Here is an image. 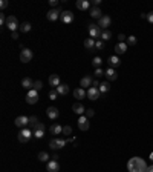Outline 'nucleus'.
Here are the masks:
<instances>
[{
  "label": "nucleus",
  "mask_w": 153,
  "mask_h": 172,
  "mask_svg": "<svg viewBox=\"0 0 153 172\" xmlns=\"http://www.w3.org/2000/svg\"><path fill=\"white\" fill-rule=\"evenodd\" d=\"M107 63H109V68H114V69L121 65V62H119V58H118L116 55H110V57L107 58Z\"/></svg>",
  "instance_id": "aec40b11"
},
{
  "label": "nucleus",
  "mask_w": 153,
  "mask_h": 172,
  "mask_svg": "<svg viewBox=\"0 0 153 172\" xmlns=\"http://www.w3.org/2000/svg\"><path fill=\"white\" fill-rule=\"evenodd\" d=\"M126 39H127V37H126L124 34H119V36H118V40H119L121 43H124V40H126Z\"/></svg>",
  "instance_id": "de8ad7c7"
},
{
  "label": "nucleus",
  "mask_w": 153,
  "mask_h": 172,
  "mask_svg": "<svg viewBox=\"0 0 153 172\" xmlns=\"http://www.w3.org/2000/svg\"><path fill=\"white\" fill-rule=\"evenodd\" d=\"M98 89H100V92H101V94H104V92H107V91L110 89V85H109V82H104V83H101V85H100V88H98Z\"/></svg>",
  "instance_id": "7c9ffc66"
},
{
  "label": "nucleus",
  "mask_w": 153,
  "mask_h": 172,
  "mask_svg": "<svg viewBox=\"0 0 153 172\" xmlns=\"http://www.w3.org/2000/svg\"><path fill=\"white\" fill-rule=\"evenodd\" d=\"M49 131H51V134H52V135H60V134H63V126H60V125L54 123V125L49 128Z\"/></svg>",
  "instance_id": "a878e982"
},
{
  "label": "nucleus",
  "mask_w": 153,
  "mask_h": 172,
  "mask_svg": "<svg viewBox=\"0 0 153 172\" xmlns=\"http://www.w3.org/2000/svg\"><path fill=\"white\" fill-rule=\"evenodd\" d=\"M15 126L17 128H20V129H23V128H26L28 125H29V117H26V115H20V117H17L15 118Z\"/></svg>",
  "instance_id": "1a4fd4ad"
},
{
  "label": "nucleus",
  "mask_w": 153,
  "mask_h": 172,
  "mask_svg": "<svg viewBox=\"0 0 153 172\" xmlns=\"http://www.w3.org/2000/svg\"><path fill=\"white\" fill-rule=\"evenodd\" d=\"M86 95H87V92H86L83 88H76V89H74V97H75L76 100H83Z\"/></svg>",
  "instance_id": "4be33fe9"
},
{
  "label": "nucleus",
  "mask_w": 153,
  "mask_h": 172,
  "mask_svg": "<svg viewBox=\"0 0 153 172\" xmlns=\"http://www.w3.org/2000/svg\"><path fill=\"white\" fill-rule=\"evenodd\" d=\"M60 20H61L63 23H66V25L72 23V22H74V12H71V11H63Z\"/></svg>",
  "instance_id": "9d476101"
},
{
  "label": "nucleus",
  "mask_w": 153,
  "mask_h": 172,
  "mask_svg": "<svg viewBox=\"0 0 153 172\" xmlns=\"http://www.w3.org/2000/svg\"><path fill=\"white\" fill-rule=\"evenodd\" d=\"M101 63H103V58H101V57H95V58L92 60L93 68H100V66H101Z\"/></svg>",
  "instance_id": "473e14b6"
},
{
  "label": "nucleus",
  "mask_w": 153,
  "mask_h": 172,
  "mask_svg": "<svg viewBox=\"0 0 153 172\" xmlns=\"http://www.w3.org/2000/svg\"><path fill=\"white\" fill-rule=\"evenodd\" d=\"M41 88H43V83H41L40 80H35V82H34V89H35V91H40Z\"/></svg>",
  "instance_id": "ea45409f"
},
{
  "label": "nucleus",
  "mask_w": 153,
  "mask_h": 172,
  "mask_svg": "<svg viewBox=\"0 0 153 172\" xmlns=\"http://www.w3.org/2000/svg\"><path fill=\"white\" fill-rule=\"evenodd\" d=\"M72 111H74L75 114H78V115H84V114H86V108H84L83 103H80V101H76V103L72 105Z\"/></svg>",
  "instance_id": "dca6fc26"
},
{
  "label": "nucleus",
  "mask_w": 153,
  "mask_h": 172,
  "mask_svg": "<svg viewBox=\"0 0 153 172\" xmlns=\"http://www.w3.org/2000/svg\"><path fill=\"white\" fill-rule=\"evenodd\" d=\"M100 3H101V0H93V2H92V5H93V6H98Z\"/></svg>",
  "instance_id": "603ef678"
},
{
  "label": "nucleus",
  "mask_w": 153,
  "mask_h": 172,
  "mask_svg": "<svg viewBox=\"0 0 153 172\" xmlns=\"http://www.w3.org/2000/svg\"><path fill=\"white\" fill-rule=\"evenodd\" d=\"M89 118L86 117V115H80V118H78V128L80 131H87L89 129Z\"/></svg>",
  "instance_id": "ddd939ff"
},
{
  "label": "nucleus",
  "mask_w": 153,
  "mask_h": 172,
  "mask_svg": "<svg viewBox=\"0 0 153 172\" xmlns=\"http://www.w3.org/2000/svg\"><path fill=\"white\" fill-rule=\"evenodd\" d=\"M49 100H57V97H58V92H57V89H52V91H49Z\"/></svg>",
  "instance_id": "c9c22d12"
},
{
  "label": "nucleus",
  "mask_w": 153,
  "mask_h": 172,
  "mask_svg": "<svg viewBox=\"0 0 153 172\" xmlns=\"http://www.w3.org/2000/svg\"><path fill=\"white\" fill-rule=\"evenodd\" d=\"M101 75H104V71H103L101 68H97V69H95V77L98 79V77H101Z\"/></svg>",
  "instance_id": "a19ab883"
},
{
  "label": "nucleus",
  "mask_w": 153,
  "mask_h": 172,
  "mask_svg": "<svg viewBox=\"0 0 153 172\" xmlns=\"http://www.w3.org/2000/svg\"><path fill=\"white\" fill-rule=\"evenodd\" d=\"M43 135H44V129H34V137L35 138H43Z\"/></svg>",
  "instance_id": "f704fd0d"
},
{
  "label": "nucleus",
  "mask_w": 153,
  "mask_h": 172,
  "mask_svg": "<svg viewBox=\"0 0 153 172\" xmlns=\"http://www.w3.org/2000/svg\"><path fill=\"white\" fill-rule=\"evenodd\" d=\"M89 11H90L89 14H90V17H92V19H98V20H100V19L103 17V11H101L98 6H92Z\"/></svg>",
  "instance_id": "f3484780"
},
{
  "label": "nucleus",
  "mask_w": 153,
  "mask_h": 172,
  "mask_svg": "<svg viewBox=\"0 0 153 172\" xmlns=\"http://www.w3.org/2000/svg\"><path fill=\"white\" fill-rule=\"evenodd\" d=\"M95 48L97 49H104V42L103 40H97L95 42Z\"/></svg>",
  "instance_id": "58836bf2"
},
{
  "label": "nucleus",
  "mask_w": 153,
  "mask_h": 172,
  "mask_svg": "<svg viewBox=\"0 0 153 172\" xmlns=\"http://www.w3.org/2000/svg\"><path fill=\"white\" fill-rule=\"evenodd\" d=\"M110 37H112V32H110L109 29L103 31V34H101V40H103V42H107V40H110Z\"/></svg>",
  "instance_id": "c756f323"
},
{
  "label": "nucleus",
  "mask_w": 153,
  "mask_h": 172,
  "mask_svg": "<svg viewBox=\"0 0 153 172\" xmlns=\"http://www.w3.org/2000/svg\"><path fill=\"white\" fill-rule=\"evenodd\" d=\"M127 43H121V42H118L116 45H115V52L116 54H124L126 51H127Z\"/></svg>",
  "instance_id": "5701e85b"
},
{
  "label": "nucleus",
  "mask_w": 153,
  "mask_h": 172,
  "mask_svg": "<svg viewBox=\"0 0 153 172\" xmlns=\"http://www.w3.org/2000/svg\"><path fill=\"white\" fill-rule=\"evenodd\" d=\"M55 89H57L58 95H68V94H69V85L61 83V85L58 86V88H55Z\"/></svg>",
  "instance_id": "bb28decb"
},
{
  "label": "nucleus",
  "mask_w": 153,
  "mask_h": 172,
  "mask_svg": "<svg viewBox=\"0 0 153 172\" xmlns=\"http://www.w3.org/2000/svg\"><path fill=\"white\" fill-rule=\"evenodd\" d=\"M87 31H89V36H90V39H93V40H98V39H101V34H103V31H101V28H100L98 25H95V23H90V25L87 26Z\"/></svg>",
  "instance_id": "7ed1b4c3"
},
{
  "label": "nucleus",
  "mask_w": 153,
  "mask_h": 172,
  "mask_svg": "<svg viewBox=\"0 0 153 172\" xmlns=\"http://www.w3.org/2000/svg\"><path fill=\"white\" fill-rule=\"evenodd\" d=\"M76 8L80 11H86V9L90 8V2H87V0H78L76 2Z\"/></svg>",
  "instance_id": "393cba45"
},
{
  "label": "nucleus",
  "mask_w": 153,
  "mask_h": 172,
  "mask_svg": "<svg viewBox=\"0 0 153 172\" xmlns=\"http://www.w3.org/2000/svg\"><path fill=\"white\" fill-rule=\"evenodd\" d=\"M49 5H51L52 8H55V6L58 5V0H49Z\"/></svg>",
  "instance_id": "49530a36"
},
{
  "label": "nucleus",
  "mask_w": 153,
  "mask_h": 172,
  "mask_svg": "<svg viewBox=\"0 0 153 172\" xmlns=\"http://www.w3.org/2000/svg\"><path fill=\"white\" fill-rule=\"evenodd\" d=\"M32 57H34V52H32L31 49L22 48V52H20V60H22V63H29V62L32 60Z\"/></svg>",
  "instance_id": "0eeeda50"
},
{
  "label": "nucleus",
  "mask_w": 153,
  "mask_h": 172,
  "mask_svg": "<svg viewBox=\"0 0 153 172\" xmlns=\"http://www.w3.org/2000/svg\"><path fill=\"white\" fill-rule=\"evenodd\" d=\"M11 37H12V40H17V39H19V32H17V31H15V32H12V34H11Z\"/></svg>",
  "instance_id": "09e8293b"
},
{
  "label": "nucleus",
  "mask_w": 153,
  "mask_h": 172,
  "mask_svg": "<svg viewBox=\"0 0 153 172\" xmlns=\"http://www.w3.org/2000/svg\"><path fill=\"white\" fill-rule=\"evenodd\" d=\"M22 86H23L25 89H28V91L34 89V82H32V79H29V77H25V79L22 80Z\"/></svg>",
  "instance_id": "b1692460"
},
{
  "label": "nucleus",
  "mask_w": 153,
  "mask_h": 172,
  "mask_svg": "<svg viewBox=\"0 0 153 172\" xmlns=\"http://www.w3.org/2000/svg\"><path fill=\"white\" fill-rule=\"evenodd\" d=\"M0 25H6V17H5L3 12L0 14Z\"/></svg>",
  "instance_id": "37998d69"
},
{
  "label": "nucleus",
  "mask_w": 153,
  "mask_h": 172,
  "mask_svg": "<svg viewBox=\"0 0 153 172\" xmlns=\"http://www.w3.org/2000/svg\"><path fill=\"white\" fill-rule=\"evenodd\" d=\"M32 29V25L29 23V22H23L22 25H20V31L22 32H29Z\"/></svg>",
  "instance_id": "cd10ccee"
},
{
  "label": "nucleus",
  "mask_w": 153,
  "mask_h": 172,
  "mask_svg": "<svg viewBox=\"0 0 153 172\" xmlns=\"http://www.w3.org/2000/svg\"><path fill=\"white\" fill-rule=\"evenodd\" d=\"M110 23H112V19H110L109 15H103V17L98 20V26H100L101 29H104V31L110 26Z\"/></svg>",
  "instance_id": "9b49d317"
},
{
  "label": "nucleus",
  "mask_w": 153,
  "mask_h": 172,
  "mask_svg": "<svg viewBox=\"0 0 153 172\" xmlns=\"http://www.w3.org/2000/svg\"><path fill=\"white\" fill-rule=\"evenodd\" d=\"M100 85H101V83H100L97 79H95V80H93V83H92V86H93V88H100Z\"/></svg>",
  "instance_id": "8fccbe9b"
},
{
  "label": "nucleus",
  "mask_w": 153,
  "mask_h": 172,
  "mask_svg": "<svg viewBox=\"0 0 153 172\" xmlns=\"http://www.w3.org/2000/svg\"><path fill=\"white\" fill-rule=\"evenodd\" d=\"M6 28H8L9 31H12V32H15L17 29H20V23H19L17 17H14V15L6 17Z\"/></svg>",
  "instance_id": "39448f33"
},
{
  "label": "nucleus",
  "mask_w": 153,
  "mask_h": 172,
  "mask_svg": "<svg viewBox=\"0 0 153 172\" xmlns=\"http://www.w3.org/2000/svg\"><path fill=\"white\" fill-rule=\"evenodd\" d=\"M49 85L54 86V88H58V86L61 85V82H60V77H58V74H52V75L49 77Z\"/></svg>",
  "instance_id": "412c9836"
},
{
  "label": "nucleus",
  "mask_w": 153,
  "mask_h": 172,
  "mask_svg": "<svg viewBox=\"0 0 153 172\" xmlns=\"http://www.w3.org/2000/svg\"><path fill=\"white\" fill-rule=\"evenodd\" d=\"M60 171V165L57 160H51L48 161V172H58Z\"/></svg>",
  "instance_id": "6ab92c4d"
},
{
  "label": "nucleus",
  "mask_w": 153,
  "mask_h": 172,
  "mask_svg": "<svg viewBox=\"0 0 153 172\" xmlns=\"http://www.w3.org/2000/svg\"><path fill=\"white\" fill-rule=\"evenodd\" d=\"M63 134H64V135H71V134H72V126H71V125L63 126Z\"/></svg>",
  "instance_id": "4c0bfd02"
},
{
  "label": "nucleus",
  "mask_w": 153,
  "mask_h": 172,
  "mask_svg": "<svg viewBox=\"0 0 153 172\" xmlns=\"http://www.w3.org/2000/svg\"><path fill=\"white\" fill-rule=\"evenodd\" d=\"M127 45H130V46L136 45V37H135V36H129V37H127Z\"/></svg>",
  "instance_id": "e433bc0d"
},
{
  "label": "nucleus",
  "mask_w": 153,
  "mask_h": 172,
  "mask_svg": "<svg viewBox=\"0 0 153 172\" xmlns=\"http://www.w3.org/2000/svg\"><path fill=\"white\" fill-rule=\"evenodd\" d=\"M38 160H40V161H46V160H49V154L44 152V151H41V152L38 154Z\"/></svg>",
  "instance_id": "72a5a7b5"
},
{
  "label": "nucleus",
  "mask_w": 153,
  "mask_h": 172,
  "mask_svg": "<svg viewBox=\"0 0 153 172\" xmlns=\"http://www.w3.org/2000/svg\"><path fill=\"white\" fill-rule=\"evenodd\" d=\"M104 75H106V79L109 80V82H114L118 79V74H116V71H115L114 68H107V69H104Z\"/></svg>",
  "instance_id": "2eb2a0df"
},
{
  "label": "nucleus",
  "mask_w": 153,
  "mask_h": 172,
  "mask_svg": "<svg viewBox=\"0 0 153 172\" xmlns=\"http://www.w3.org/2000/svg\"><path fill=\"white\" fill-rule=\"evenodd\" d=\"M100 89L98 88H93V86H90L89 89H87V98L89 100H98L100 98Z\"/></svg>",
  "instance_id": "f8f14e48"
},
{
  "label": "nucleus",
  "mask_w": 153,
  "mask_h": 172,
  "mask_svg": "<svg viewBox=\"0 0 153 172\" xmlns=\"http://www.w3.org/2000/svg\"><path fill=\"white\" fill-rule=\"evenodd\" d=\"M46 114H48V117H49L51 120H55V118H58L60 111H58V108H55V106H49V108L46 109Z\"/></svg>",
  "instance_id": "4468645a"
},
{
  "label": "nucleus",
  "mask_w": 153,
  "mask_h": 172,
  "mask_svg": "<svg viewBox=\"0 0 153 172\" xmlns=\"http://www.w3.org/2000/svg\"><path fill=\"white\" fill-rule=\"evenodd\" d=\"M95 42H97V40H93V39H90V37L86 39V40H84V48H86V49H93V48H95Z\"/></svg>",
  "instance_id": "c85d7f7f"
},
{
  "label": "nucleus",
  "mask_w": 153,
  "mask_h": 172,
  "mask_svg": "<svg viewBox=\"0 0 153 172\" xmlns=\"http://www.w3.org/2000/svg\"><path fill=\"white\" fill-rule=\"evenodd\" d=\"M34 135V131L29 128H23L20 129V132H19V135H17V138H19V141L20 143H28L29 140H31V137Z\"/></svg>",
  "instance_id": "f03ea898"
},
{
  "label": "nucleus",
  "mask_w": 153,
  "mask_h": 172,
  "mask_svg": "<svg viewBox=\"0 0 153 172\" xmlns=\"http://www.w3.org/2000/svg\"><path fill=\"white\" fill-rule=\"evenodd\" d=\"M37 123H38V118L35 117V115L29 117V125H28L29 128H31V129H34V128H35V125H37Z\"/></svg>",
  "instance_id": "2f4dec72"
},
{
  "label": "nucleus",
  "mask_w": 153,
  "mask_h": 172,
  "mask_svg": "<svg viewBox=\"0 0 153 172\" xmlns=\"http://www.w3.org/2000/svg\"><path fill=\"white\" fill-rule=\"evenodd\" d=\"M150 158H152V160H153V152H152V154H150Z\"/></svg>",
  "instance_id": "5fc2aeb1"
},
{
  "label": "nucleus",
  "mask_w": 153,
  "mask_h": 172,
  "mask_svg": "<svg viewBox=\"0 0 153 172\" xmlns=\"http://www.w3.org/2000/svg\"><path fill=\"white\" fill-rule=\"evenodd\" d=\"M146 19H147V20H149L150 23H153V11H150V12H149V14L146 15Z\"/></svg>",
  "instance_id": "c03bdc74"
},
{
  "label": "nucleus",
  "mask_w": 153,
  "mask_h": 172,
  "mask_svg": "<svg viewBox=\"0 0 153 172\" xmlns=\"http://www.w3.org/2000/svg\"><path fill=\"white\" fill-rule=\"evenodd\" d=\"M92 83H93V80H92V77H90V75H84V77L80 80V86H81L83 89H84V88H90Z\"/></svg>",
  "instance_id": "a211bd4d"
},
{
  "label": "nucleus",
  "mask_w": 153,
  "mask_h": 172,
  "mask_svg": "<svg viewBox=\"0 0 153 172\" xmlns=\"http://www.w3.org/2000/svg\"><path fill=\"white\" fill-rule=\"evenodd\" d=\"M61 12H63V9L58 6V8H51L48 12H46V17H48V20L49 22H55V20H58L60 17H61Z\"/></svg>",
  "instance_id": "20e7f679"
},
{
  "label": "nucleus",
  "mask_w": 153,
  "mask_h": 172,
  "mask_svg": "<svg viewBox=\"0 0 153 172\" xmlns=\"http://www.w3.org/2000/svg\"><path fill=\"white\" fill-rule=\"evenodd\" d=\"M87 118H90V117H93L95 115V111L93 109H86V114H84Z\"/></svg>",
  "instance_id": "79ce46f5"
},
{
  "label": "nucleus",
  "mask_w": 153,
  "mask_h": 172,
  "mask_svg": "<svg viewBox=\"0 0 153 172\" xmlns=\"http://www.w3.org/2000/svg\"><path fill=\"white\" fill-rule=\"evenodd\" d=\"M34 129H44V125H43V123H37ZM34 129H32V131H34Z\"/></svg>",
  "instance_id": "3c124183"
},
{
  "label": "nucleus",
  "mask_w": 153,
  "mask_h": 172,
  "mask_svg": "<svg viewBox=\"0 0 153 172\" xmlns=\"http://www.w3.org/2000/svg\"><path fill=\"white\" fill-rule=\"evenodd\" d=\"M147 163L144 158H139V157H132L129 161H127V171L129 172H146L147 171Z\"/></svg>",
  "instance_id": "f257e3e1"
},
{
  "label": "nucleus",
  "mask_w": 153,
  "mask_h": 172,
  "mask_svg": "<svg viewBox=\"0 0 153 172\" xmlns=\"http://www.w3.org/2000/svg\"><path fill=\"white\" fill-rule=\"evenodd\" d=\"M0 8H2V9L8 8V0H2V2H0Z\"/></svg>",
  "instance_id": "a18cd8bd"
},
{
  "label": "nucleus",
  "mask_w": 153,
  "mask_h": 172,
  "mask_svg": "<svg viewBox=\"0 0 153 172\" xmlns=\"http://www.w3.org/2000/svg\"><path fill=\"white\" fill-rule=\"evenodd\" d=\"M37 101H38V91H35V89L28 91V95H26V103H29V105H35Z\"/></svg>",
  "instance_id": "6e6552de"
},
{
  "label": "nucleus",
  "mask_w": 153,
  "mask_h": 172,
  "mask_svg": "<svg viewBox=\"0 0 153 172\" xmlns=\"http://www.w3.org/2000/svg\"><path fill=\"white\" fill-rule=\"evenodd\" d=\"M66 143H68V140L64 138H52L51 141H49V148L51 149H54V151H58V149H61V148H64L66 146Z\"/></svg>",
  "instance_id": "423d86ee"
},
{
  "label": "nucleus",
  "mask_w": 153,
  "mask_h": 172,
  "mask_svg": "<svg viewBox=\"0 0 153 172\" xmlns=\"http://www.w3.org/2000/svg\"><path fill=\"white\" fill-rule=\"evenodd\" d=\"M146 172H153V165H152V166H149V168H147V171H146Z\"/></svg>",
  "instance_id": "864d4df0"
}]
</instances>
